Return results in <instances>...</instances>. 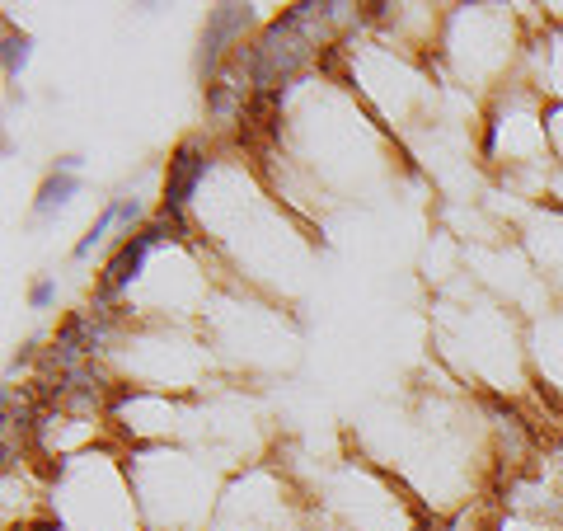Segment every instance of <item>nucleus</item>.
<instances>
[{
    "label": "nucleus",
    "instance_id": "1",
    "mask_svg": "<svg viewBox=\"0 0 563 531\" xmlns=\"http://www.w3.org/2000/svg\"><path fill=\"white\" fill-rule=\"evenodd\" d=\"M202 174H207V156H202L193 141H183L179 151L169 156V184H165V207L183 212L188 198H193V188L202 184Z\"/></svg>",
    "mask_w": 563,
    "mask_h": 531
},
{
    "label": "nucleus",
    "instance_id": "2",
    "mask_svg": "<svg viewBox=\"0 0 563 531\" xmlns=\"http://www.w3.org/2000/svg\"><path fill=\"white\" fill-rule=\"evenodd\" d=\"M146 250H151V240L146 235H132V240H122V250L108 259L104 268V292L113 297V292H122V287H132V278L141 273V264H146Z\"/></svg>",
    "mask_w": 563,
    "mask_h": 531
},
{
    "label": "nucleus",
    "instance_id": "3",
    "mask_svg": "<svg viewBox=\"0 0 563 531\" xmlns=\"http://www.w3.org/2000/svg\"><path fill=\"white\" fill-rule=\"evenodd\" d=\"M76 193H80V179H76V174H52V179L38 188V203H33V212H38V217H47L52 207L71 203Z\"/></svg>",
    "mask_w": 563,
    "mask_h": 531
},
{
    "label": "nucleus",
    "instance_id": "4",
    "mask_svg": "<svg viewBox=\"0 0 563 531\" xmlns=\"http://www.w3.org/2000/svg\"><path fill=\"white\" fill-rule=\"evenodd\" d=\"M113 221H118V207H104V217H99V221H94V226H90V231L80 235L76 259H90V254H94V245L104 240V231H108V226H113Z\"/></svg>",
    "mask_w": 563,
    "mask_h": 531
},
{
    "label": "nucleus",
    "instance_id": "5",
    "mask_svg": "<svg viewBox=\"0 0 563 531\" xmlns=\"http://www.w3.org/2000/svg\"><path fill=\"white\" fill-rule=\"evenodd\" d=\"M207 99H212V113L226 123V118H235V85L230 80H216V85H207Z\"/></svg>",
    "mask_w": 563,
    "mask_h": 531
},
{
    "label": "nucleus",
    "instance_id": "6",
    "mask_svg": "<svg viewBox=\"0 0 563 531\" xmlns=\"http://www.w3.org/2000/svg\"><path fill=\"white\" fill-rule=\"evenodd\" d=\"M24 62H29V38H15V33H10V38H5V71L19 76Z\"/></svg>",
    "mask_w": 563,
    "mask_h": 531
},
{
    "label": "nucleus",
    "instance_id": "7",
    "mask_svg": "<svg viewBox=\"0 0 563 531\" xmlns=\"http://www.w3.org/2000/svg\"><path fill=\"white\" fill-rule=\"evenodd\" d=\"M52 297H57V282H52V278H43V282H38V287L29 292V301L38 306V311H43V306H52Z\"/></svg>",
    "mask_w": 563,
    "mask_h": 531
},
{
    "label": "nucleus",
    "instance_id": "8",
    "mask_svg": "<svg viewBox=\"0 0 563 531\" xmlns=\"http://www.w3.org/2000/svg\"><path fill=\"white\" fill-rule=\"evenodd\" d=\"M113 207H118V221H127V226H132V221H141V203H137V198H118Z\"/></svg>",
    "mask_w": 563,
    "mask_h": 531
}]
</instances>
